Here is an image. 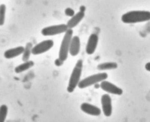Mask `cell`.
I'll use <instances>...</instances> for the list:
<instances>
[{"label":"cell","instance_id":"6da1fadb","mask_svg":"<svg viewBox=\"0 0 150 122\" xmlns=\"http://www.w3.org/2000/svg\"><path fill=\"white\" fill-rule=\"evenodd\" d=\"M150 13L146 11H133L127 13L121 17L122 21L125 23H134L149 20Z\"/></svg>","mask_w":150,"mask_h":122},{"label":"cell","instance_id":"7a4b0ae2","mask_svg":"<svg viewBox=\"0 0 150 122\" xmlns=\"http://www.w3.org/2000/svg\"><path fill=\"white\" fill-rule=\"evenodd\" d=\"M83 67V62L82 60H79L73 69L70 76L67 88L69 93H72L78 86L81 77Z\"/></svg>","mask_w":150,"mask_h":122},{"label":"cell","instance_id":"3957f363","mask_svg":"<svg viewBox=\"0 0 150 122\" xmlns=\"http://www.w3.org/2000/svg\"><path fill=\"white\" fill-rule=\"evenodd\" d=\"M65 33L59 52V58L63 62L66 60L68 58L73 32L72 29H68Z\"/></svg>","mask_w":150,"mask_h":122},{"label":"cell","instance_id":"277c9868","mask_svg":"<svg viewBox=\"0 0 150 122\" xmlns=\"http://www.w3.org/2000/svg\"><path fill=\"white\" fill-rule=\"evenodd\" d=\"M108 77V75L105 73L93 74L80 81L78 87L81 89L86 88L98 82L105 81Z\"/></svg>","mask_w":150,"mask_h":122},{"label":"cell","instance_id":"5b68a950","mask_svg":"<svg viewBox=\"0 0 150 122\" xmlns=\"http://www.w3.org/2000/svg\"><path fill=\"white\" fill-rule=\"evenodd\" d=\"M67 25L64 24L47 27L41 31V34L44 36H52L65 32L68 29Z\"/></svg>","mask_w":150,"mask_h":122},{"label":"cell","instance_id":"8992f818","mask_svg":"<svg viewBox=\"0 0 150 122\" xmlns=\"http://www.w3.org/2000/svg\"><path fill=\"white\" fill-rule=\"evenodd\" d=\"M54 45V41L51 40L42 41L33 48L32 53L34 55L44 53L52 48Z\"/></svg>","mask_w":150,"mask_h":122},{"label":"cell","instance_id":"52a82bcc","mask_svg":"<svg viewBox=\"0 0 150 122\" xmlns=\"http://www.w3.org/2000/svg\"><path fill=\"white\" fill-rule=\"evenodd\" d=\"M100 87L103 90L112 94L120 95L123 93L121 88L108 81H104L101 82Z\"/></svg>","mask_w":150,"mask_h":122},{"label":"cell","instance_id":"ba28073f","mask_svg":"<svg viewBox=\"0 0 150 122\" xmlns=\"http://www.w3.org/2000/svg\"><path fill=\"white\" fill-rule=\"evenodd\" d=\"M101 103L103 113L107 117L111 116L112 113V100L110 96L108 94L103 95L101 98Z\"/></svg>","mask_w":150,"mask_h":122},{"label":"cell","instance_id":"9c48e42d","mask_svg":"<svg viewBox=\"0 0 150 122\" xmlns=\"http://www.w3.org/2000/svg\"><path fill=\"white\" fill-rule=\"evenodd\" d=\"M98 41V36L96 34H92L89 37L86 48V52L88 54L91 55L95 53Z\"/></svg>","mask_w":150,"mask_h":122},{"label":"cell","instance_id":"30bf717a","mask_svg":"<svg viewBox=\"0 0 150 122\" xmlns=\"http://www.w3.org/2000/svg\"><path fill=\"white\" fill-rule=\"evenodd\" d=\"M81 108L85 113L92 116H99L101 114V110L99 108L88 103H83L81 105Z\"/></svg>","mask_w":150,"mask_h":122},{"label":"cell","instance_id":"8fae6325","mask_svg":"<svg viewBox=\"0 0 150 122\" xmlns=\"http://www.w3.org/2000/svg\"><path fill=\"white\" fill-rule=\"evenodd\" d=\"M81 42L79 37L75 36L72 39L70 43L69 53L72 56H76L79 53L80 50Z\"/></svg>","mask_w":150,"mask_h":122},{"label":"cell","instance_id":"7c38bea8","mask_svg":"<svg viewBox=\"0 0 150 122\" xmlns=\"http://www.w3.org/2000/svg\"><path fill=\"white\" fill-rule=\"evenodd\" d=\"M85 15L84 12L79 11L71 17L67 22V25L69 29H71L77 26L83 20Z\"/></svg>","mask_w":150,"mask_h":122},{"label":"cell","instance_id":"4fadbf2b","mask_svg":"<svg viewBox=\"0 0 150 122\" xmlns=\"http://www.w3.org/2000/svg\"><path fill=\"white\" fill-rule=\"evenodd\" d=\"M25 48L22 46H19L6 50L4 53L5 58L11 59L15 58L23 54Z\"/></svg>","mask_w":150,"mask_h":122},{"label":"cell","instance_id":"5bb4252c","mask_svg":"<svg viewBox=\"0 0 150 122\" xmlns=\"http://www.w3.org/2000/svg\"><path fill=\"white\" fill-rule=\"evenodd\" d=\"M34 65V63L33 61L28 60L17 66L15 68V71L16 73H21L33 67Z\"/></svg>","mask_w":150,"mask_h":122},{"label":"cell","instance_id":"9a60e30c","mask_svg":"<svg viewBox=\"0 0 150 122\" xmlns=\"http://www.w3.org/2000/svg\"><path fill=\"white\" fill-rule=\"evenodd\" d=\"M33 48L32 44L31 43H29L26 44L23 53L22 60L23 62L29 60L31 54L32 53Z\"/></svg>","mask_w":150,"mask_h":122},{"label":"cell","instance_id":"2e32d148","mask_svg":"<svg viewBox=\"0 0 150 122\" xmlns=\"http://www.w3.org/2000/svg\"><path fill=\"white\" fill-rule=\"evenodd\" d=\"M118 65L115 62H109L102 63L97 66V68L100 70H104L115 69Z\"/></svg>","mask_w":150,"mask_h":122},{"label":"cell","instance_id":"e0dca14e","mask_svg":"<svg viewBox=\"0 0 150 122\" xmlns=\"http://www.w3.org/2000/svg\"><path fill=\"white\" fill-rule=\"evenodd\" d=\"M8 108L5 105H3L0 108V122L5 121L8 114Z\"/></svg>","mask_w":150,"mask_h":122},{"label":"cell","instance_id":"ac0fdd59","mask_svg":"<svg viewBox=\"0 0 150 122\" xmlns=\"http://www.w3.org/2000/svg\"><path fill=\"white\" fill-rule=\"evenodd\" d=\"M6 7L5 5L2 4L0 6V25H4L5 19Z\"/></svg>","mask_w":150,"mask_h":122},{"label":"cell","instance_id":"d6986e66","mask_svg":"<svg viewBox=\"0 0 150 122\" xmlns=\"http://www.w3.org/2000/svg\"><path fill=\"white\" fill-rule=\"evenodd\" d=\"M65 13L67 16L72 17L74 15L75 12L73 9L68 8L65 9Z\"/></svg>","mask_w":150,"mask_h":122},{"label":"cell","instance_id":"ffe728a7","mask_svg":"<svg viewBox=\"0 0 150 122\" xmlns=\"http://www.w3.org/2000/svg\"><path fill=\"white\" fill-rule=\"evenodd\" d=\"M64 62L63 61L58 58L55 60L54 63L57 66L60 67L63 65Z\"/></svg>","mask_w":150,"mask_h":122},{"label":"cell","instance_id":"44dd1931","mask_svg":"<svg viewBox=\"0 0 150 122\" xmlns=\"http://www.w3.org/2000/svg\"><path fill=\"white\" fill-rule=\"evenodd\" d=\"M150 63H148L146 64V65H145V69L147 70V71L149 72L150 70Z\"/></svg>","mask_w":150,"mask_h":122},{"label":"cell","instance_id":"7402d4cb","mask_svg":"<svg viewBox=\"0 0 150 122\" xmlns=\"http://www.w3.org/2000/svg\"><path fill=\"white\" fill-rule=\"evenodd\" d=\"M85 11L86 7L84 6H81L80 7V11L84 12Z\"/></svg>","mask_w":150,"mask_h":122}]
</instances>
